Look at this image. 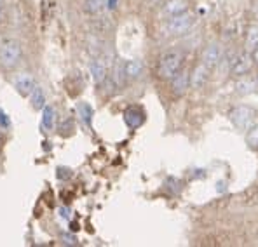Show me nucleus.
<instances>
[{"label": "nucleus", "instance_id": "0eeeda50", "mask_svg": "<svg viewBox=\"0 0 258 247\" xmlns=\"http://www.w3.org/2000/svg\"><path fill=\"white\" fill-rule=\"evenodd\" d=\"M210 71L211 68H208L204 63H199L190 73V87L194 89H203L210 80Z\"/></svg>", "mask_w": 258, "mask_h": 247}, {"label": "nucleus", "instance_id": "9b49d317", "mask_svg": "<svg viewBox=\"0 0 258 247\" xmlns=\"http://www.w3.org/2000/svg\"><path fill=\"white\" fill-rule=\"evenodd\" d=\"M35 86L37 84L30 73H20L16 78H14V87H16L18 93H20L21 96H30Z\"/></svg>", "mask_w": 258, "mask_h": 247}, {"label": "nucleus", "instance_id": "393cba45", "mask_svg": "<svg viewBox=\"0 0 258 247\" xmlns=\"http://www.w3.org/2000/svg\"><path fill=\"white\" fill-rule=\"evenodd\" d=\"M115 4H117V0H107V7H108V9H113V7H115Z\"/></svg>", "mask_w": 258, "mask_h": 247}, {"label": "nucleus", "instance_id": "f8f14e48", "mask_svg": "<svg viewBox=\"0 0 258 247\" xmlns=\"http://www.w3.org/2000/svg\"><path fill=\"white\" fill-rule=\"evenodd\" d=\"M110 77H112V80L115 82L117 89L126 86V82H129V80H127V75H126V64H124V61L117 59L115 64L112 66V75H110Z\"/></svg>", "mask_w": 258, "mask_h": 247}, {"label": "nucleus", "instance_id": "1a4fd4ad", "mask_svg": "<svg viewBox=\"0 0 258 247\" xmlns=\"http://www.w3.org/2000/svg\"><path fill=\"white\" fill-rule=\"evenodd\" d=\"M220 61H222V47L216 42H211V44H208V47L203 52V63L213 70Z\"/></svg>", "mask_w": 258, "mask_h": 247}, {"label": "nucleus", "instance_id": "6ab92c4d", "mask_svg": "<svg viewBox=\"0 0 258 247\" xmlns=\"http://www.w3.org/2000/svg\"><path fill=\"white\" fill-rule=\"evenodd\" d=\"M107 7V0H86L84 9L89 14H100Z\"/></svg>", "mask_w": 258, "mask_h": 247}, {"label": "nucleus", "instance_id": "4468645a", "mask_svg": "<svg viewBox=\"0 0 258 247\" xmlns=\"http://www.w3.org/2000/svg\"><path fill=\"white\" fill-rule=\"evenodd\" d=\"M124 64H126L127 80H138L143 75V63L140 59H129V61H124Z\"/></svg>", "mask_w": 258, "mask_h": 247}, {"label": "nucleus", "instance_id": "7ed1b4c3", "mask_svg": "<svg viewBox=\"0 0 258 247\" xmlns=\"http://www.w3.org/2000/svg\"><path fill=\"white\" fill-rule=\"evenodd\" d=\"M255 110L248 105H239L229 112V119L239 131H248L251 125H255Z\"/></svg>", "mask_w": 258, "mask_h": 247}, {"label": "nucleus", "instance_id": "ddd939ff", "mask_svg": "<svg viewBox=\"0 0 258 247\" xmlns=\"http://www.w3.org/2000/svg\"><path fill=\"white\" fill-rule=\"evenodd\" d=\"M237 93L241 96H249V94L256 93L258 91V80L256 78H249V77H242L236 86Z\"/></svg>", "mask_w": 258, "mask_h": 247}, {"label": "nucleus", "instance_id": "b1692460", "mask_svg": "<svg viewBox=\"0 0 258 247\" xmlns=\"http://www.w3.org/2000/svg\"><path fill=\"white\" fill-rule=\"evenodd\" d=\"M251 56H253V61H255V64L258 66V47L251 52Z\"/></svg>", "mask_w": 258, "mask_h": 247}, {"label": "nucleus", "instance_id": "2eb2a0df", "mask_svg": "<svg viewBox=\"0 0 258 247\" xmlns=\"http://www.w3.org/2000/svg\"><path fill=\"white\" fill-rule=\"evenodd\" d=\"M187 0H168L164 4V14H168L169 18L176 16V14H181L187 11Z\"/></svg>", "mask_w": 258, "mask_h": 247}, {"label": "nucleus", "instance_id": "f257e3e1", "mask_svg": "<svg viewBox=\"0 0 258 247\" xmlns=\"http://www.w3.org/2000/svg\"><path fill=\"white\" fill-rule=\"evenodd\" d=\"M183 52L178 51V49H171V51H166L164 54L159 58L157 64V73L164 80H171L174 75L180 70H183Z\"/></svg>", "mask_w": 258, "mask_h": 247}, {"label": "nucleus", "instance_id": "f3484780", "mask_svg": "<svg viewBox=\"0 0 258 247\" xmlns=\"http://www.w3.org/2000/svg\"><path fill=\"white\" fill-rule=\"evenodd\" d=\"M30 101H32V106L35 110H44V106H45V94H44V91L40 89L39 86L33 87L32 94H30Z\"/></svg>", "mask_w": 258, "mask_h": 247}, {"label": "nucleus", "instance_id": "5701e85b", "mask_svg": "<svg viewBox=\"0 0 258 247\" xmlns=\"http://www.w3.org/2000/svg\"><path fill=\"white\" fill-rule=\"evenodd\" d=\"M61 242L64 245H77L79 244V240L74 237V235H70V233H63L61 235Z\"/></svg>", "mask_w": 258, "mask_h": 247}, {"label": "nucleus", "instance_id": "f03ea898", "mask_svg": "<svg viewBox=\"0 0 258 247\" xmlns=\"http://www.w3.org/2000/svg\"><path fill=\"white\" fill-rule=\"evenodd\" d=\"M21 61V47L16 40L7 39L0 44V64L6 70H13Z\"/></svg>", "mask_w": 258, "mask_h": 247}, {"label": "nucleus", "instance_id": "aec40b11", "mask_svg": "<svg viewBox=\"0 0 258 247\" xmlns=\"http://www.w3.org/2000/svg\"><path fill=\"white\" fill-rule=\"evenodd\" d=\"M77 110H79V115H81V119H82V122H84L87 127H91V122H93V108H91V105H87V103H79L77 106Z\"/></svg>", "mask_w": 258, "mask_h": 247}, {"label": "nucleus", "instance_id": "a878e982", "mask_svg": "<svg viewBox=\"0 0 258 247\" xmlns=\"http://www.w3.org/2000/svg\"><path fill=\"white\" fill-rule=\"evenodd\" d=\"M2 9H4V0H0V18H2Z\"/></svg>", "mask_w": 258, "mask_h": 247}, {"label": "nucleus", "instance_id": "39448f33", "mask_svg": "<svg viewBox=\"0 0 258 247\" xmlns=\"http://www.w3.org/2000/svg\"><path fill=\"white\" fill-rule=\"evenodd\" d=\"M253 64V56L251 52H237L236 56H234L232 59H230V64H229V71L230 75H234V77H244V75H248L249 71H251Z\"/></svg>", "mask_w": 258, "mask_h": 247}, {"label": "nucleus", "instance_id": "412c9836", "mask_svg": "<svg viewBox=\"0 0 258 247\" xmlns=\"http://www.w3.org/2000/svg\"><path fill=\"white\" fill-rule=\"evenodd\" d=\"M246 143H248V146L253 148V150L258 148V124L251 125V127L246 131Z\"/></svg>", "mask_w": 258, "mask_h": 247}, {"label": "nucleus", "instance_id": "9d476101", "mask_svg": "<svg viewBox=\"0 0 258 247\" xmlns=\"http://www.w3.org/2000/svg\"><path fill=\"white\" fill-rule=\"evenodd\" d=\"M124 122L127 124L129 129H138L140 125L145 122V113L138 106H131V108H127L124 112Z\"/></svg>", "mask_w": 258, "mask_h": 247}, {"label": "nucleus", "instance_id": "6e6552de", "mask_svg": "<svg viewBox=\"0 0 258 247\" xmlns=\"http://www.w3.org/2000/svg\"><path fill=\"white\" fill-rule=\"evenodd\" d=\"M190 87V73L187 70H180L176 75L171 78V91L174 96H181L185 94Z\"/></svg>", "mask_w": 258, "mask_h": 247}, {"label": "nucleus", "instance_id": "dca6fc26", "mask_svg": "<svg viewBox=\"0 0 258 247\" xmlns=\"http://www.w3.org/2000/svg\"><path fill=\"white\" fill-rule=\"evenodd\" d=\"M246 51L253 52L258 47V25H251L246 32Z\"/></svg>", "mask_w": 258, "mask_h": 247}, {"label": "nucleus", "instance_id": "20e7f679", "mask_svg": "<svg viewBox=\"0 0 258 247\" xmlns=\"http://www.w3.org/2000/svg\"><path fill=\"white\" fill-rule=\"evenodd\" d=\"M194 23H196V16L185 11V13L169 18L168 23H166V32L169 35H183L185 32H188L192 28Z\"/></svg>", "mask_w": 258, "mask_h": 247}, {"label": "nucleus", "instance_id": "a211bd4d", "mask_svg": "<svg viewBox=\"0 0 258 247\" xmlns=\"http://www.w3.org/2000/svg\"><path fill=\"white\" fill-rule=\"evenodd\" d=\"M54 120H56V112L52 106H44L42 110V127L45 131H51L52 127H54Z\"/></svg>", "mask_w": 258, "mask_h": 247}, {"label": "nucleus", "instance_id": "423d86ee", "mask_svg": "<svg viewBox=\"0 0 258 247\" xmlns=\"http://www.w3.org/2000/svg\"><path fill=\"white\" fill-rule=\"evenodd\" d=\"M108 68H110V61H107V58H94L89 64L91 75H93V80L101 86L108 77Z\"/></svg>", "mask_w": 258, "mask_h": 247}, {"label": "nucleus", "instance_id": "4be33fe9", "mask_svg": "<svg viewBox=\"0 0 258 247\" xmlns=\"http://www.w3.org/2000/svg\"><path fill=\"white\" fill-rule=\"evenodd\" d=\"M11 127V120L9 117H7V113L4 112L2 108H0V131H7V129Z\"/></svg>", "mask_w": 258, "mask_h": 247}]
</instances>
